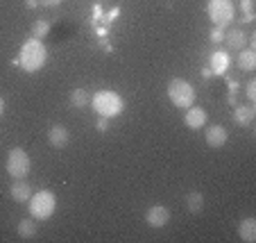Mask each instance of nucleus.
<instances>
[{"label":"nucleus","instance_id":"16","mask_svg":"<svg viewBox=\"0 0 256 243\" xmlns=\"http://www.w3.org/2000/svg\"><path fill=\"white\" fill-rule=\"evenodd\" d=\"M238 68L240 71H247V73H252L256 68V53L254 50H238Z\"/></svg>","mask_w":256,"mask_h":243},{"label":"nucleus","instance_id":"19","mask_svg":"<svg viewBox=\"0 0 256 243\" xmlns=\"http://www.w3.org/2000/svg\"><path fill=\"white\" fill-rule=\"evenodd\" d=\"M18 234L23 238H34L36 236V220L34 218H25L18 223Z\"/></svg>","mask_w":256,"mask_h":243},{"label":"nucleus","instance_id":"21","mask_svg":"<svg viewBox=\"0 0 256 243\" xmlns=\"http://www.w3.org/2000/svg\"><path fill=\"white\" fill-rule=\"evenodd\" d=\"M211 41H213V44H220V41H224L222 28H213V32H211Z\"/></svg>","mask_w":256,"mask_h":243},{"label":"nucleus","instance_id":"15","mask_svg":"<svg viewBox=\"0 0 256 243\" xmlns=\"http://www.w3.org/2000/svg\"><path fill=\"white\" fill-rule=\"evenodd\" d=\"M224 41H227V48L229 50H242V48H245V44H247V34L242 32L240 28H234L232 32L224 37Z\"/></svg>","mask_w":256,"mask_h":243},{"label":"nucleus","instance_id":"2","mask_svg":"<svg viewBox=\"0 0 256 243\" xmlns=\"http://www.w3.org/2000/svg\"><path fill=\"white\" fill-rule=\"evenodd\" d=\"M91 105H93V109L98 112V116H104V118L120 116L122 109H125V102H122V98L118 96L116 91H106V89H104V91L93 93Z\"/></svg>","mask_w":256,"mask_h":243},{"label":"nucleus","instance_id":"27","mask_svg":"<svg viewBox=\"0 0 256 243\" xmlns=\"http://www.w3.org/2000/svg\"><path fill=\"white\" fill-rule=\"evenodd\" d=\"M202 75H204V78H211V75H213V71H211V68H202Z\"/></svg>","mask_w":256,"mask_h":243},{"label":"nucleus","instance_id":"6","mask_svg":"<svg viewBox=\"0 0 256 243\" xmlns=\"http://www.w3.org/2000/svg\"><path fill=\"white\" fill-rule=\"evenodd\" d=\"M30 166H32V161H30V155L23 150V148H12L10 155H7V173H10L14 180H23L25 175L30 173Z\"/></svg>","mask_w":256,"mask_h":243},{"label":"nucleus","instance_id":"7","mask_svg":"<svg viewBox=\"0 0 256 243\" xmlns=\"http://www.w3.org/2000/svg\"><path fill=\"white\" fill-rule=\"evenodd\" d=\"M145 220H148L150 227H164L170 220V211L166 209L164 204H154V207H150V209L145 211Z\"/></svg>","mask_w":256,"mask_h":243},{"label":"nucleus","instance_id":"25","mask_svg":"<svg viewBox=\"0 0 256 243\" xmlns=\"http://www.w3.org/2000/svg\"><path fill=\"white\" fill-rule=\"evenodd\" d=\"M62 0H39V5H44V7H57Z\"/></svg>","mask_w":256,"mask_h":243},{"label":"nucleus","instance_id":"9","mask_svg":"<svg viewBox=\"0 0 256 243\" xmlns=\"http://www.w3.org/2000/svg\"><path fill=\"white\" fill-rule=\"evenodd\" d=\"M48 141H50L52 148L62 150V148H66L68 141H70V132H68L64 125H52L50 132H48Z\"/></svg>","mask_w":256,"mask_h":243},{"label":"nucleus","instance_id":"5","mask_svg":"<svg viewBox=\"0 0 256 243\" xmlns=\"http://www.w3.org/2000/svg\"><path fill=\"white\" fill-rule=\"evenodd\" d=\"M206 14H208V19L213 21L216 28H227V25L234 21L236 7H234L232 0H208Z\"/></svg>","mask_w":256,"mask_h":243},{"label":"nucleus","instance_id":"4","mask_svg":"<svg viewBox=\"0 0 256 243\" xmlns=\"http://www.w3.org/2000/svg\"><path fill=\"white\" fill-rule=\"evenodd\" d=\"M168 98L174 107L179 109H188L195 102V89L190 82H186L184 78H174L168 84Z\"/></svg>","mask_w":256,"mask_h":243},{"label":"nucleus","instance_id":"14","mask_svg":"<svg viewBox=\"0 0 256 243\" xmlns=\"http://www.w3.org/2000/svg\"><path fill=\"white\" fill-rule=\"evenodd\" d=\"M208 68L213 71V75H224L227 73V68H229V55L216 50V53L211 55V66Z\"/></svg>","mask_w":256,"mask_h":243},{"label":"nucleus","instance_id":"10","mask_svg":"<svg viewBox=\"0 0 256 243\" xmlns=\"http://www.w3.org/2000/svg\"><path fill=\"white\" fill-rule=\"evenodd\" d=\"M227 130H224L222 125H211L206 127V134H204V139H206V146L211 148H222L224 143H227Z\"/></svg>","mask_w":256,"mask_h":243},{"label":"nucleus","instance_id":"12","mask_svg":"<svg viewBox=\"0 0 256 243\" xmlns=\"http://www.w3.org/2000/svg\"><path fill=\"white\" fill-rule=\"evenodd\" d=\"M238 236L245 243H254L256 241V218H252V216L242 218L240 225H238Z\"/></svg>","mask_w":256,"mask_h":243},{"label":"nucleus","instance_id":"1","mask_svg":"<svg viewBox=\"0 0 256 243\" xmlns=\"http://www.w3.org/2000/svg\"><path fill=\"white\" fill-rule=\"evenodd\" d=\"M46 59H48V50H46L41 39L30 37V39L20 46L18 62H20V66H23V71H28V73H36L39 68H44Z\"/></svg>","mask_w":256,"mask_h":243},{"label":"nucleus","instance_id":"24","mask_svg":"<svg viewBox=\"0 0 256 243\" xmlns=\"http://www.w3.org/2000/svg\"><path fill=\"white\" fill-rule=\"evenodd\" d=\"M252 7H254L252 0H240V10L245 12V14H252Z\"/></svg>","mask_w":256,"mask_h":243},{"label":"nucleus","instance_id":"26","mask_svg":"<svg viewBox=\"0 0 256 243\" xmlns=\"http://www.w3.org/2000/svg\"><path fill=\"white\" fill-rule=\"evenodd\" d=\"M25 5H28L30 10H34V7L39 5V0H25Z\"/></svg>","mask_w":256,"mask_h":243},{"label":"nucleus","instance_id":"17","mask_svg":"<svg viewBox=\"0 0 256 243\" xmlns=\"http://www.w3.org/2000/svg\"><path fill=\"white\" fill-rule=\"evenodd\" d=\"M70 105L75 109H82V107H86V105H91V96H88L86 89H75V91L70 93Z\"/></svg>","mask_w":256,"mask_h":243},{"label":"nucleus","instance_id":"3","mask_svg":"<svg viewBox=\"0 0 256 243\" xmlns=\"http://www.w3.org/2000/svg\"><path fill=\"white\" fill-rule=\"evenodd\" d=\"M28 202H30V214H32V218H39V220L50 218V216L54 214V209H57V198H54V193L48 189H41V191H36V193H32V198H30Z\"/></svg>","mask_w":256,"mask_h":243},{"label":"nucleus","instance_id":"13","mask_svg":"<svg viewBox=\"0 0 256 243\" xmlns=\"http://www.w3.org/2000/svg\"><path fill=\"white\" fill-rule=\"evenodd\" d=\"M254 116H256V109L250 107V105H238L236 112H234V121L242 127H250L254 123Z\"/></svg>","mask_w":256,"mask_h":243},{"label":"nucleus","instance_id":"8","mask_svg":"<svg viewBox=\"0 0 256 243\" xmlns=\"http://www.w3.org/2000/svg\"><path fill=\"white\" fill-rule=\"evenodd\" d=\"M184 123L190 130H200V127L206 125V112H204L202 107H193V105H190L184 114Z\"/></svg>","mask_w":256,"mask_h":243},{"label":"nucleus","instance_id":"20","mask_svg":"<svg viewBox=\"0 0 256 243\" xmlns=\"http://www.w3.org/2000/svg\"><path fill=\"white\" fill-rule=\"evenodd\" d=\"M48 34H50L48 21H34V25H32V37L34 39H44V37H48Z\"/></svg>","mask_w":256,"mask_h":243},{"label":"nucleus","instance_id":"22","mask_svg":"<svg viewBox=\"0 0 256 243\" xmlns=\"http://www.w3.org/2000/svg\"><path fill=\"white\" fill-rule=\"evenodd\" d=\"M247 98H250V100H256V82L254 80H250V82H247Z\"/></svg>","mask_w":256,"mask_h":243},{"label":"nucleus","instance_id":"28","mask_svg":"<svg viewBox=\"0 0 256 243\" xmlns=\"http://www.w3.org/2000/svg\"><path fill=\"white\" fill-rule=\"evenodd\" d=\"M2 114H5V100L0 98V118H2Z\"/></svg>","mask_w":256,"mask_h":243},{"label":"nucleus","instance_id":"23","mask_svg":"<svg viewBox=\"0 0 256 243\" xmlns=\"http://www.w3.org/2000/svg\"><path fill=\"white\" fill-rule=\"evenodd\" d=\"M106 127H109V118L100 116V118H98V123H96V130L98 132H106Z\"/></svg>","mask_w":256,"mask_h":243},{"label":"nucleus","instance_id":"11","mask_svg":"<svg viewBox=\"0 0 256 243\" xmlns=\"http://www.w3.org/2000/svg\"><path fill=\"white\" fill-rule=\"evenodd\" d=\"M10 195H12V200H14V202H28V200L32 198V189H30L28 182L16 180L14 184L10 186Z\"/></svg>","mask_w":256,"mask_h":243},{"label":"nucleus","instance_id":"18","mask_svg":"<svg viewBox=\"0 0 256 243\" xmlns=\"http://www.w3.org/2000/svg\"><path fill=\"white\" fill-rule=\"evenodd\" d=\"M186 207H188V211H193V214H200V211L204 209V195L200 193V191H190V193L186 195Z\"/></svg>","mask_w":256,"mask_h":243}]
</instances>
